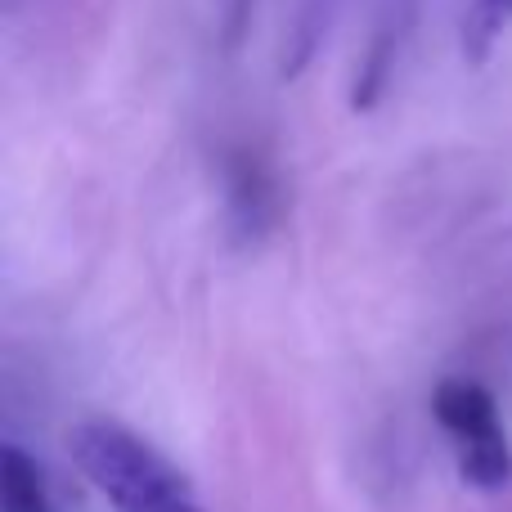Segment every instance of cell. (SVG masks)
Masks as SVG:
<instances>
[{
	"label": "cell",
	"instance_id": "6da1fadb",
	"mask_svg": "<svg viewBox=\"0 0 512 512\" xmlns=\"http://www.w3.org/2000/svg\"><path fill=\"white\" fill-rule=\"evenodd\" d=\"M68 454L113 512H207L185 472L122 423H77L68 432Z\"/></svg>",
	"mask_w": 512,
	"mask_h": 512
},
{
	"label": "cell",
	"instance_id": "7a4b0ae2",
	"mask_svg": "<svg viewBox=\"0 0 512 512\" xmlns=\"http://www.w3.org/2000/svg\"><path fill=\"white\" fill-rule=\"evenodd\" d=\"M432 414L459 450V477L472 490L495 495V490L512 486V441L504 432L495 396L481 382L445 378L432 391Z\"/></svg>",
	"mask_w": 512,
	"mask_h": 512
},
{
	"label": "cell",
	"instance_id": "3957f363",
	"mask_svg": "<svg viewBox=\"0 0 512 512\" xmlns=\"http://www.w3.org/2000/svg\"><path fill=\"white\" fill-rule=\"evenodd\" d=\"M0 512H50L45 472L18 445L0 450Z\"/></svg>",
	"mask_w": 512,
	"mask_h": 512
},
{
	"label": "cell",
	"instance_id": "277c9868",
	"mask_svg": "<svg viewBox=\"0 0 512 512\" xmlns=\"http://www.w3.org/2000/svg\"><path fill=\"white\" fill-rule=\"evenodd\" d=\"M230 185H234V194H230V212L243 221V234H261L265 230V221L274 216V185H270V176H265L261 167L243 153V158H234L230 162Z\"/></svg>",
	"mask_w": 512,
	"mask_h": 512
},
{
	"label": "cell",
	"instance_id": "5b68a950",
	"mask_svg": "<svg viewBox=\"0 0 512 512\" xmlns=\"http://www.w3.org/2000/svg\"><path fill=\"white\" fill-rule=\"evenodd\" d=\"M504 32H512V0H472L468 18H463V54L472 63L490 59Z\"/></svg>",
	"mask_w": 512,
	"mask_h": 512
}]
</instances>
